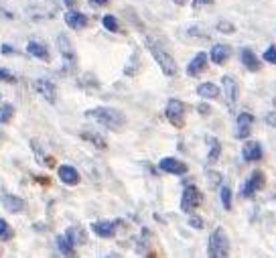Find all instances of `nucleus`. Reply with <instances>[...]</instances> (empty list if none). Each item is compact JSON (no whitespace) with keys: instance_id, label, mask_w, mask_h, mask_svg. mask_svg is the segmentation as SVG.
I'll use <instances>...</instances> for the list:
<instances>
[{"instance_id":"c85d7f7f","label":"nucleus","mask_w":276,"mask_h":258,"mask_svg":"<svg viewBox=\"0 0 276 258\" xmlns=\"http://www.w3.org/2000/svg\"><path fill=\"white\" fill-rule=\"evenodd\" d=\"M220 197H221V205H223L225 209H231V189H229V187H221Z\"/></svg>"},{"instance_id":"f257e3e1","label":"nucleus","mask_w":276,"mask_h":258,"mask_svg":"<svg viewBox=\"0 0 276 258\" xmlns=\"http://www.w3.org/2000/svg\"><path fill=\"white\" fill-rule=\"evenodd\" d=\"M86 116L96 120L104 128H108V130H122V128L126 126L124 112L116 110V108H110V106H98V108H92V110L86 112Z\"/></svg>"},{"instance_id":"e433bc0d","label":"nucleus","mask_w":276,"mask_h":258,"mask_svg":"<svg viewBox=\"0 0 276 258\" xmlns=\"http://www.w3.org/2000/svg\"><path fill=\"white\" fill-rule=\"evenodd\" d=\"M195 6H203V4H214L216 0H193Z\"/></svg>"},{"instance_id":"9d476101","label":"nucleus","mask_w":276,"mask_h":258,"mask_svg":"<svg viewBox=\"0 0 276 258\" xmlns=\"http://www.w3.org/2000/svg\"><path fill=\"white\" fill-rule=\"evenodd\" d=\"M161 171H165V173H171V175H185L187 173V165L175 157H165L161 159L159 163Z\"/></svg>"},{"instance_id":"20e7f679","label":"nucleus","mask_w":276,"mask_h":258,"mask_svg":"<svg viewBox=\"0 0 276 258\" xmlns=\"http://www.w3.org/2000/svg\"><path fill=\"white\" fill-rule=\"evenodd\" d=\"M57 49H59L61 59H63V73H71L75 69V49H73L71 41L65 33L57 35Z\"/></svg>"},{"instance_id":"b1692460","label":"nucleus","mask_w":276,"mask_h":258,"mask_svg":"<svg viewBox=\"0 0 276 258\" xmlns=\"http://www.w3.org/2000/svg\"><path fill=\"white\" fill-rule=\"evenodd\" d=\"M57 250L61 254H65V256H71V254H75V244L67 238L65 234H63V236H59V238H57Z\"/></svg>"},{"instance_id":"72a5a7b5","label":"nucleus","mask_w":276,"mask_h":258,"mask_svg":"<svg viewBox=\"0 0 276 258\" xmlns=\"http://www.w3.org/2000/svg\"><path fill=\"white\" fill-rule=\"evenodd\" d=\"M189 226L195 228V230H201V228H203V220L197 218V216H191V218H189Z\"/></svg>"},{"instance_id":"39448f33","label":"nucleus","mask_w":276,"mask_h":258,"mask_svg":"<svg viewBox=\"0 0 276 258\" xmlns=\"http://www.w3.org/2000/svg\"><path fill=\"white\" fill-rule=\"evenodd\" d=\"M201 203H203V193L199 191V187L187 185L183 191V197H181V209L187 213H193Z\"/></svg>"},{"instance_id":"f704fd0d","label":"nucleus","mask_w":276,"mask_h":258,"mask_svg":"<svg viewBox=\"0 0 276 258\" xmlns=\"http://www.w3.org/2000/svg\"><path fill=\"white\" fill-rule=\"evenodd\" d=\"M197 110H199V114H209V106L207 104H199Z\"/></svg>"},{"instance_id":"a19ab883","label":"nucleus","mask_w":276,"mask_h":258,"mask_svg":"<svg viewBox=\"0 0 276 258\" xmlns=\"http://www.w3.org/2000/svg\"><path fill=\"white\" fill-rule=\"evenodd\" d=\"M63 2H65V6L73 8V6H75V2H77V0H63Z\"/></svg>"},{"instance_id":"5701e85b","label":"nucleus","mask_w":276,"mask_h":258,"mask_svg":"<svg viewBox=\"0 0 276 258\" xmlns=\"http://www.w3.org/2000/svg\"><path fill=\"white\" fill-rule=\"evenodd\" d=\"M79 136L83 138V140H88V142H92L96 148H100V150H106L108 148V142H106V138L104 136H100L98 132H88V130H81L79 132Z\"/></svg>"},{"instance_id":"ddd939ff","label":"nucleus","mask_w":276,"mask_h":258,"mask_svg":"<svg viewBox=\"0 0 276 258\" xmlns=\"http://www.w3.org/2000/svg\"><path fill=\"white\" fill-rule=\"evenodd\" d=\"M65 25H67L69 29H73V31H81V29L88 27V16L83 14V12H79V10L69 8V10L65 12Z\"/></svg>"},{"instance_id":"9b49d317","label":"nucleus","mask_w":276,"mask_h":258,"mask_svg":"<svg viewBox=\"0 0 276 258\" xmlns=\"http://www.w3.org/2000/svg\"><path fill=\"white\" fill-rule=\"evenodd\" d=\"M264 187V173L262 171H254V173L246 179V185H244V195L246 197H252L256 191H260Z\"/></svg>"},{"instance_id":"393cba45","label":"nucleus","mask_w":276,"mask_h":258,"mask_svg":"<svg viewBox=\"0 0 276 258\" xmlns=\"http://www.w3.org/2000/svg\"><path fill=\"white\" fill-rule=\"evenodd\" d=\"M209 142V155H207V161L209 163H216L220 159V153H221V144L218 138H207Z\"/></svg>"},{"instance_id":"c9c22d12","label":"nucleus","mask_w":276,"mask_h":258,"mask_svg":"<svg viewBox=\"0 0 276 258\" xmlns=\"http://www.w3.org/2000/svg\"><path fill=\"white\" fill-rule=\"evenodd\" d=\"M0 49H2V53H4V55H12V53H14V49H12L10 45H6V43H4V45L0 47Z\"/></svg>"},{"instance_id":"4be33fe9","label":"nucleus","mask_w":276,"mask_h":258,"mask_svg":"<svg viewBox=\"0 0 276 258\" xmlns=\"http://www.w3.org/2000/svg\"><path fill=\"white\" fill-rule=\"evenodd\" d=\"M242 63H244V67L250 69V71H258L260 69V59L254 55V51H250V49H242Z\"/></svg>"},{"instance_id":"6e6552de","label":"nucleus","mask_w":276,"mask_h":258,"mask_svg":"<svg viewBox=\"0 0 276 258\" xmlns=\"http://www.w3.org/2000/svg\"><path fill=\"white\" fill-rule=\"evenodd\" d=\"M221 90H223V96H225L229 106H233L238 102L240 88H238V81H236V77H233V75H223L221 77Z\"/></svg>"},{"instance_id":"79ce46f5","label":"nucleus","mask_w":276,"mask_h":258,"mask_svg":"<svg viewBox=\"0 0 276 258\" xmlns=\"http://www.w3.org/2000/svg\"><path fill=\"white\" fill-rule=\"evenodd\" d=\"M175 2H177V4H185V0H175Z\"/></svg>"},{"instance_id":"4468645a","label":"nucleus","mask_w":276,"mask_h":258,"mask_svg":"<svg viewBox=\"0 0 276 258\" xmlns=\"http://www.w3.org/2000/svg\"><path fill=\"white\" fill-rule=\"evenodd\" d=\"M242 157L244 161L248 163H256L262 159V144L258 140H248L244 146H242Z\"/></svg>"},{"instance_id":"7c9ffc66","label":"nucleus","mask_w":276,"mask_h":258,"mask_svg":"<svg viewBox=\"0 0 276 258\" xmlns=\"http://www.w3.org/2000/svg\"><path fill=\"white\" fill-rule=\"evenodd\" d=\"M218 31L225 33V35H231L233 31H236V27H233L231 23H227V20H220V23H218Z\"/></svg>"},{"instance_id":"412c9836","label":"nucleus","mask_w":276,"mask_h":258,"mask_svg":"<svg viewBox=\"0 0 276 258\" xmlns=\"http://www.w3.org/2000/svg\"><path fill=\"white\" fill-rule=\"evenodd\" d=\"M2 205H4V209H8V213H18V211L25 209V201L18 195H4Z\"/></svg>"},{"instance_id":"6ab92c4d","label":"nucleus","mask_w":276,"mask_h":258,"mask_svg":"<svg viewBox=\"0 0 276 258\" xmlns=\"http://www.w3.org/2000/svg\"><path fill=\"white\" fill-rule=\"evenodd\" d=\"M31 146H33V153H35V159H37V163H41V165H47V167H57V165H55V161H53L51 157H47V155H45L43 146H41V142H39L37 138H33V140H31Z\"/></svg>"},{"instance_id":"7ed1b4c3","label":"nucleus","mask_w":276,"mask_h":258,"mask_svg":"<svg viewBox=\"0 0 276 258\" xmlns=\"http://www.w3.org/2000/svg\"><path fill=\"white\" fill-rule=\"evenodd\" d=\"M207 254L211 258H225L229 256V238L225 230L220 226L214 230V234L209 236V244H207Z\"/></svg>"},{"instance_id":"aec40b11","label":"nucleus","mask_w":276,"mask_h":258,"mask_svg":"<svg viewBox=\"0 0 276 258\" xmlns=\"http://www.w3.org/2000/svg\"><path fill=\"white\" fill-rule=\"evenodd\" d=\"M197 94L203 98V100H216L220 96V88L216 83H211V81H203L197 85Z\"/></svg>"},{"instance_id":"ea45409f","label":"nucleus","mask_w":276,"mask_h":258,"mask_svg":"<svg viewBox=\"0 0 276 258\" xmlns=\"http://www.w3.org/2000/svg\"><path fill=\"white\" fill-rule=\"evenodd\" d=\"M0 14H2V16H6V18H12V12H8V10H4L2 6H0Z\"/></svg>"},{"instance_id":"58836bf2","label":"nucleus","mask_w":276,"mask_h":258,"mask_svg":"<svg viewBox=\"0 0 276 258\" xmlns=\"http://www.w3.org/2000/svg\"><path fill=\"white\" fill-rule=\"evenodd\" d=\"M90 2L96 6H104V4H108V0H90Z\"/></svg>"},{"instance_id":"a211bd4d","label":"nucleus","mask_w":276,"mask_h":258,"mask_svg":"<svg viewBox=\"0 0 276 258\" xmlns=\"http://www.w3.org/2000/svg\"><path fill=\"white\" fill-rule=\"evenodd\" d=\"M57 173H59V179L65 185H77L79 183V173H77V169L71 167V165H61L57 169Z\"/></svg>"},{"instance_id":"f8f14e48","label":"nucleus","mask_w":276,"mask_h":258,"mask_svg":"<svg viewBox=\"0 0 276 258\" xmlns=\"http://www.w3.org/2000/svg\"><path fill=\"white\" fill-rule=\"evenodd\" d=\"M35 90L43 96L49 104H55V83L51 81V79H47V77H39L37 81H35Z\"/></svg>"},{"instance_id":"423d86ee","label":"nucleus","mask_w":276,"mask_h":258,"mask_svg":"<svg viewBox=\"0 0 276 258\" xmlns=\"http://www.w3.org/2000/svg\"><path fill=\"white\" fill-rule=\"evenodd\" d=\"M165 116H166V120L171 122L173 126L181 128L183 122H185V104L181 100H177V98H171V100H168V104H166Z\"/></svg>"},{"instance_id":"4c0bfd02","label":"nucleus","mask_w":276,"mask_h":258,"mask_svg":"<svg viewBox=\"0 0 276 258\" xmlns=\"http://www.w3.org/2000/svg\"><path fill=\"white\" fill-rule=\"evenodd\" d=\"M266 122H268L270 126H276V114H274V112L268 114V116H266Z\"/></svg>"},{"instance_id":"a878e982","label":"nucleus","mask_w":276,"mask_h":258,"mask_svg":"<svg viewBox=\"0 0 276 258\" xmlns=\"http://www.w3.org/2000/svg\"><path fill=\"white\" fill-rule=\"evenodd\" d=\"M65 236H67V238H69L75 246H77V244H81V242H86V234H83V230H81V228H77V226H75V228H73V226H71V228H67V230H65Z\"/></svg>"},{"instance_id":"cd10ccee","label":"nucleus","mask_w":276,"mask_h":258,"mask_svg":"<svg viewBox=\"0 0 276 258\" xmlns=\"http://www.w3.org/2000/svg\"><path fill=\"white\" fill-rule=\"evenodd\" d=\"M12 116H14V106L12 104H2L0 106V124H8Z\"/></svg>"},{"instance_id":"473e14b6","label":"nucleus","mask_w":276,"mask_h":258,"mask_svg":"<svg viewBox=\"0 0 276 258\" xmlns=\"http://www.w3.org/2000/svg\"><path fill=\"white\" fill-rule=\"evenodd\" d=\"M0 81H8V83H14L16 77L8 71V69H0Z\"/></svg>"},{"instance_id":"37998d69","label":"nucleus","mask_w":276,"mask_h":258,"mask_svg":"<svg viewBox=\"0 0 276 258\" xmlns=\"http://www.w3.org/2000/svg\"><path fill=\"white\" fill-rule=\"evenodd\" d=\"M0 100H2V96H0Z\"/></svg>"},{"instance_id":"f03ea898","label":"nucleus","mask_w":276,"mask_h":258,"mask_svg":"<svg viewBox=\"0 0 276 258\" xmlns=\"http://www.w3.org/2000/svg\"><path fill=\"white\" fill-rule=\"evenodd\" d=\"M146 47H148V51H151V55L155 57V61L159 63V67L163 69L165 75H168V77L177 75V71H179L177 61L173 59V55L168 53L165 47L159 45V41H153L151 37H146Z\"/></svg>"},{"instance_id":"dca6fc26","label":"nucleus","mask_w":276,"mask_h":258,"mask_svg":"<svg viewBox=\"0 0 276 258\" xmlns=\"http://www.w3.org/2000/svg\"><path fill=\"white\" fill-rule=\"evenodd\" d=\"M207 67V53H197L193 59L189 61V65H187V75L189 77H197L203 69Z\"/></svg>"},{"instance_id":"bb28decb","label":"nucleus","mask_w":276,"mask_h":258,"mask_svg":"<svg viewBox=\"0 0 276 258\" xmlns=\"http://www.w3.org/2000/svg\"><path fill=\"white\" fill-rule=\"evenodd\" d=\"M102 25H104L106 31H110V33H118V29H120L118 18L114 14H104L102 16Z\"/></svg>"},{"instance_id":"c756f323","label":"nucleus","mask_w":276,"mask_h":258,"mask_svg":"<svg viewBox=\"0 0 276 258\" xmlns=\"http://www.w3.org/2000/svg\"><path fill=\"white\" fill-rule=\"evenodd\" d=\"M12 238V228L6 224V220H0V240H10Z\"/></svg>"},{"instance_id":"2f4dec72","label":"nucleus","mask_w":276,"mask_h":258,"mask_svg":"<svg viewBox=\"0 0 276 258\" xmlns=\"http://www.w3.org/2000/svg\"><path fill=\"white\" fill-rule=\"evenodd\" d=\"M264 61L272 63V65H276V47H274V45H270V47L264 51Z\"/></svg>"},{"instance_id":"2eb2a0df","label":"nucleus","mask_w":276,"mask_h":258,"mask_svg":"<svg viewBox=\"0 0 276 258\" xmlns=\"http://www.w3.org/2000/svg\"><path fill=\"white\" fill-rule=\"evenodd\" d=\"M229 55H231V47L225 45V43H218V45H214L209 51V59H211V63H216V65H223L229 59Z\"/></svg>"},{"instance_id":"0eeeda50","label":"nucleus","mask_w":276,"mask_h":258,"mask_svg":"<svg viewBox=\"0 0 276 258\" xmlns=\"http://www.w3.org/2000/svg\"><path fill=\"white\" fill-rule=\"evenodd\" d=\"M120 226H122V220H100L92 224V232L98 238H114Z\"/></svg>"},{"instance_id":"1a4fd4ad","label":"nucleus","mask_w":276,"mask_h":258,"mask_svg":"<svg viewBox=\"0 0 276 258\" xmlns=\"http://www.w3.org/2000/svg\"><path fill=\"white\" fill-rule=\"evenodd\" d=\"M254 116L250 112H240L236 118V138H248L252 132Z\"/></svg>"},{"instance_id":"f3484780","label":"nucleus","mask_w":276,"mask_h":258,"mask_svg":"<svg viewBox=\"0 0 276 258\" xmlns=\"http://www.w3.org/2000/svg\"><path fill=\"white\" fill-rule=\"evenodd\" d=\"M27 53L41 59V61H51V53L47 49L45 43H41V41H29V45H27Z\"/></svg>"}]
</instances>
